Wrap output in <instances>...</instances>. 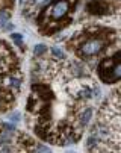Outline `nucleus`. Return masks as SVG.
Segmentation results:
<instances>
[{
    "label": "nucleus",
    "mask_w": 121,
    "mask_h": 153,
    "mask_svg": "<svg viewBox=\"0 0 121 153\" xmlns=\"http://www.w3.org/2000/svg\"><path fill=\"white\" fill-rule=\"evenodd\" d=\"M103 47H105V41L102 38H91V39H86L85 42H82V46H80V55L85 58L95 56L103 50Z\"/></svg>",
    "instance_id": "obj_1"
},
{
    "label": "nucleus",
    "mask_w": 121,
    "mask_h": 153,
    "mask_svg": "<svg viewBox=\"0 0 121 153\" xmlns=\"http://www.w3.org/2000/svg\"><path fill=\"white\" fill-rule=\"evenodd\" d=\"M105 65H108V68L102 65V70H100V74H102V79L108 83L117 82L121 76V67H120V61H115V65H112V61H105Z\"/></svg>",
    "instance_id": "obj_2"
},
{
    "label": "nucleus",
    "mask_w": 121,
    "mask_h": 153,
    "mask_svg": "<svg viewBox=\"0 0 121 153\" xmlns=\"http://www.w3.org/2000/svg\"><path fill=\"white\" fill-rule=\"evenodd\" d=\"M70 11V3L67 0H58V2L53 3L52 9H50V14L55 20H61L62 17H65Z\"/></svg>",
    "instance_id": "obj_3"
},
{
    "label": "nucleus",
    "mask_w": 121,
    "mask_h": 153,
    "mask_svg": "<svg viewBox=\"0 0 121 153\" xmlns=\"http://www.w3.org/2000/svg\"><path fill=\"white\" fill-rule=\"evenodd\" d=\"M91 118H92V109H91V108L85 109V111L80 114V123H82L83 126H86V124L91 121Z\"/></svg>",
    "instance_id": "obj_4"
},
{
    "label": "nucleus",
    "mask_w": 121,
    "mask_h": 153,
    "mask_svg": "<svg viewBox=\"0 0 121 153\" xmlns=\"http://www.w3.org/2000/svg\"><path fill=\"white\" fill-rule=\"evenodd\" d=\"M9 21V14L5 11H0V27H5Z\"/></svg>",
    "instance_id": "obj_5"
},
{
    "label": "nucleus",
    "mask_w": 121,
    "mask_h": 153,
    "mask_svg": "<svg viewBox=\"0 0 121 153\" xmlns=\"http://www.w3.org/2000/svg\"><path fill=\"white\" fill-rule=\"evenodd\" d=\"M52 55L55 56V58H58V59H62L65 55H64V52L61 50V49H58V47H53L52 49Z\"/></svg>",
    "instance_id": "obj_6"
},
{
    "label": "nucleus",
    "mask_w": 121,
    "mask_h": 153,
    "mask_svg": "<svg viewBox=\"0 0 121 153\" xmlns=\"http://www.w3.org/2000/svg\"><path fill=\"white\" fill-rule=\"evenodd\" d=\"M11 38L15 41L17 46H23V38H21V35H20V33H12Z\"/></svg>",
    "instance_id": "obj_7"
},
{
    "label": "nucleus",
    "mask_w": 121,
    "mask_h": 153,
    "mask_svg": "<svg viewBox=\"0 0 121 153\" xmlns=\"http://www.w3.org/2000/svg\"><path fill=\"white\" fill-rule=\"evenodd\" d=\"M46 52V46L44 44H38L36 47H35V50H33V53L36 55V56H39V55H43Z\"/></svg>",
    "instance_id": "obj_8"
},
{
    "label": "nucleus",
    "mask_w": 121,
    "mask_h": 153,
    "mask_svg": "<svg viewBox=\"0 0 121 153\" xmlns=\"http://www.w3.org/2000/svg\"><path fill=\"white\" fill-rule=\"evenodd\" d=\"M80 96H82L83 99H89V97H91V90H89V88H85V90H82Z\"/></svg>",
    "instance_id": "obj_9"
},
{
    "label": "nucleus",
    "mask_w": 121,
    "mask_h": 153,
    "mask_svg": "<svg viewBox=\"0 0 121 153\" xmlns=\"http://www.w3.org/2000/svg\"><path fill=\"white\" fill-rule=\"evenodd\" d=\"M18 120H20V114H18V112H14V114H11V121H15V123H17Z\"/></svg>",
    "instance_id": "obj_10"
},
{
    "label": "nucleus",
    "mask_w": 121,
    "mask_h": 153,
    "mask_svg": "<svg viewBox=\"0 0 121 153\" xmlns=\"http://www.w3.org/2000/svg\"><path fill=\"white\" fill-rule=\"evenodd\" d=\"M8 143H9V138H8L6 135L0 137V144H8Z\"/></svg>",
    "instance_id": "obj_11"
},
{
    "label": "nucleus",
    "mask_w": 121,
    "mask_h": 153,
    "mask_svg": "<svg viewBox=\"0 0 121 153\" xmlns=\"http://www.w3.org/2000/svg\"><path fill=\"white\" fill-rule=\"evenodd\" d=\"M9 85H12V86H18L20 83H18V79H9Z\"/></svg>",
    "instance_id": "obj_12"
},
{
    "label": "nucleus",
    "mask_w": 121,
    "mask_h": 153,
    "mask_svg": "<svg viewBox=\"0 0 121 153\" xmlns=\"http://www.w3.org/2000/svg\"><path fill=\"white\" fill-rule=\"evenodd\" d=\"M36 150H41V152H49V149H47V147H43V146H38V147H36Z\"/></svg>",
    "instance_id": "obj_13"
},
{
    "label": "nucleus",
    "mask_w": 121,
    "mask_h": 153,
    "mask_svg": "<svg viewBox=\"0 0 121 153\" xmlns=\"http://www.w3.org/2000/svg\"><path fill=\"white\" fill-rule=\"evenodd\" d=\"M5 105H6V103H5L2 99H0V108H5Z\"/></svg>",
    "instance_id": "obj_14"
},
{
    "label": "nucleus",
    "mask_w": 121,
    "mask_h": 153,
    "mask_svg": "<svg viewBox=\"0 0 121 153\" xmlns=\"http://www.w3.org/2000/svg\"><path fill=\"white\" fill-rule=\"evenodd\" d=\"M33 2H36V0H33ZM21 3H24V0H21Z\"/></svg>",
    "instance_id": "obj_15"
}]
</instances>
